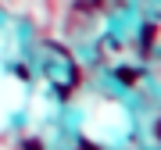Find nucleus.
Returning <instances> with one entry per match:
<instances>
[{
	"mask_svg": "<svg viewBox=\"0 0 161 150\" xmlns=\"http://www.w3.org/2000/svg\"><path fill=\"white\" fill-rule=\"evenodd\" d=\"M136 79H140V72H136V68H118V82H122V86H132Z\"/></svg>",
	"mask_w": 161,
	"mask_h": 150,
	"instance_id": "obj_1",
	"label": "nucleus"
},
{
	"mask_svg": "<svg viewBox=\"0 0 161 150\" xmlns=\"http://www.w3.org/2000/svg\"><path fill=\"white\" fill-rule=\"evenodd\" d=\"M150 43H154V25L143 29V50H150Z\"/></svg>",
	"mask_w": 161,
	"mask_h": 150,
	"instance_id": "obj_2",
	"label": "nucleus"
},
{
	"mask_svg": "<svg viewBox=\"0 0 161 150\" xmlns=\"http://www.w3.org/2000/svg\"><path fill=\"white\" fill-rule=\"evenodd\" d=\"M25 150H43V147L36 143V139H29V143H25Z\"/></svg>",
	"mask_w": 161,
	"mask_h": 150,
	"instance_id": "obj_3",
	"label": "nucleus"
}]
</instances>
